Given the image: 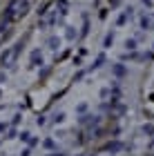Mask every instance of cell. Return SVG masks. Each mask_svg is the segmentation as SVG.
Masks as SVG:
<instances>
[{
  "label": "cell",
  "instance_id": "7",
  "mask_svg": "<svg viewBox=\"0 0 154 156\" xmlns=\"http://www.w3.org/2000/svg\"><path fill=\"white\" fill-rule=\"evenodd\" d=\"M114 74H116V76H123V74H125V67H123V65H116V67H114Z\"/></svg>",
  "mask_w": 154,
  "mask_h": 156
},
{
  "label": "cell",
  "instance_id": "4",
  "mask_svg": "<svg viewBox=\"0 0 154 156\" xmlns=\"http://www.w3.org/2000/svg\"><path fill=\"white\" fill-rule=\"evenodd\" d=\"M65 36H67V40H74V38H76V31H74V27H67Z\"/></svg>",
  "mask_w": 154,
  "mask_h": 156
},
{
  "label": "cell",
  "instance_id": "1",
  "mask_svg": "<svg viewBox=\"0 0 154 156\" xmlns=\"http://www.w3.org/2000/svg\"><path fill=\"white\" fill-rule=\"evenodd\" d=\"M31 65H43V54H40V49H34L31 51Z\"/></svg>",
  "mask_w": 154,
  "mask_h": 156
},
{
  "label": "cell",
  "instance_id": "8",
  "mask_svg": "<svg viewBox=\"0 0 154 156\" xmlns=\"http://www.w3.org/2000/svg\"><path fill=\"white\" fill-rule=\"evenodd\" d=\"M63 120H65V114H63V112H58V114L54 116V123H63Z\"/></svg>",
  "mask_w": 154,
  "mask_h": 156
},
{
  "label": "cell",
  "instance_id": "5",
  "mask_svg": "<svg viewBox=\"0 0 154 156\" xmlns=\"http://www.w3.org/2000/svg\"><path fill=\"white\" fill-rule=\"evenodd\" d=\"M125 47H127V49H136V40L134 38H127V40H125Z\"/></svg>",
  "mask_w": 154,
  "mask_h": 156
},
{
  "label": "cell",
  "instance_id": "9",
  "mask_svg": "<svg viewBox=\"0 0 154 156\" xmlns=\"http://www.w3.org/2000/svg\"><path fill=\"white\" fill-rule=\"evenodd\" d=\"M118 150H121V143H112L109 145V152H118Z\"/></svg>",
  "mask_w": 154,
  "mask_h": 156
},
{
  "label": "cell",
  "instance_id": "6",
  "mask_svg": "<svg viewBox=\"0 0 154 156\" xmlns=\"http://www.w3.org/2000/svg\"><path fill=\"white\" fill-rule=\"evenodd\" d=\"M112 42H114V34H107V36H105V42H103V45H105V47H109Z\"/></svg>",
  "mask_w": 154,
  "mask_h": 156
},
{
  "label": "cell",
  "instance_id": "10",
  "mask_svg": "<svg viewBox=\"0 0 154 156\" xmlns=\"http://www.w3.org/2000/svg\"><path fill=\"white\" fill-rule=\"evenodd\" d=\"M103 62H105V56H98V58H96V65H94V67H101Z\"/></svg>",
  "mask_w": 154,
  "mask_h": 156
},
{
  "label": "cell",
  "instance_id": "15",
  "mask_svg": "<svg viewBox=\"0 0 154 156\" xmlns=\"http://www.w3.org/2000/svg\"><path fill=\"white\" fill-rule=\"evenodd\" d=\"M56 156H63V154H56Z\"/></svg>",
  "mask_w": 154,
  "mask_h": 156
},
{
  "label": "cell",
  "instance_id": "11",
  "mask_svg": "<svg viewBox=\"0 0 154 156\" xmlns=\"http://www.w3.org/2000/svg\"><path fill=\"white\" fill-rule=\"evenodd\" d=\"M45 147H47V150H52V147H54V140L47 138V140H45Z\"/></svg>",
  "mask_w": 154,
  "mask_h": 156
},
{
  "label": "cell",
  "instance_id": "14",
  "mask_svg": "<svg viewBox=\"0 0 154 156\" xmlns=\"http://www.w3.org/2000/svg\"><path fill=\"white\" fill-rule=\"evenodd\" d=\"M109 2H112V5H118V0H109Z\"/></svg>",
  "mask_w": 154,
  "mask_h": 156
},
{
  "label": "cell",
  "instance_id": "13",
  "mask_svg": "<svg viewBox=\"0 0 154 156\" xmlns=\"http://www.w3.org/2000/svg\"><path fill=\"white\" fill-rule=\"evenodd\" d=\"M143 5L145 7H152V0H143Z\"/></svg>",
  "mask_w": 154,
  "mask_h": 156
},
{
  "label": "cell",
  "instance_id": "2",
  "mask_svg": "<svg viewBox=\"0 0 154 156\" xmlns=\"http://www.w3.org/2000/svg\"><path fill=\"white\" fill-rule=\"evenodd\" d=\"M47 45H49L52 49H58V47H60V38H58V36H52L49 40H47Z\"/></svg>",
  "mask_w": 154,
  "mask_h": 156
},
{
  "label": "cell",
  "instance_id": "3",
  "mask_svg": "<svg viewBox=\"0 0 154 156\" xmlns=\"http://www.w3.org/2000/svg\"><path fill=\"white\" fill-rule=\"evenodd\" d=\"M141 27H143V29H150V27H152V20H150L148 16H143V18H141Z\"/></svg>",
  "mask_w": 154,
  "mask_h": 156
},
{
  "label": "cell",
  "instance_id": "12",
  "mask_svg": "<svg viewBox=\"0 0 154 156\" xmlns=\"http://www.w3.org/2000/svg\"><path fill=\"white\" fill-rule=\"evenodd\" d=\"M20 140H29V132H23V134H20Z\"/></svg>",
  "mask_w": 154,
  "mask_h": 156
}]
</instances>
